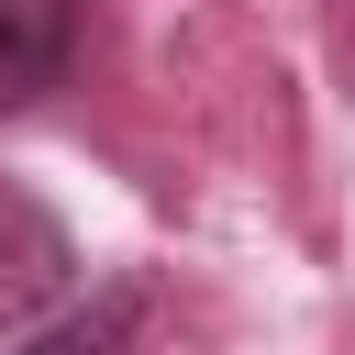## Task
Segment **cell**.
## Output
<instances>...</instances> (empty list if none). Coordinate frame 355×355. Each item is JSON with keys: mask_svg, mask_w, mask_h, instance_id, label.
<instances>
[{"mask_svg": "<svg viewBox=\"0 0 355 355\" xmlns=\"http://www.w3.org/2000/svg\"><path fill=\"white\" fill-rule=\"evenodd\" d=\"M78 44H89V0H0V122L55 100Z\"/></svg>", "mask_w": 355, "mask_h": 355, "instance_id": "7a4b0ae2", "label": "cell"}, {"mask_svg": "<svg viewBox=\"0 0 355 355\" xmlns=\"http://www.w3.org/2000/svg\"><path fill=\"white\" fill-rule=\"evenodd\" d=\"M144 311H155V288H144V277H111V288H89L78 311L22 322L11 355H133V344H144Z\"/></svg>", "mask_w": 355, "mask_h": 355, "instance_id": "3957f363", "label": "cell"}, {"mask_svg": "<svg viewBox=\"0 0 355 355\" xmlns=\"http://www.w3.org/2000/svg\"><path fill=\"white\" fill-rule=\"evenodd\" d=\"M67 277H78V233H67L22 178H0V333L44 322V311L67 300Z\"/></svg>", "mask_w": 355, "mask_h": 355, "instance_id": "6da1fadb", "label": "cell"}]
</instances>
